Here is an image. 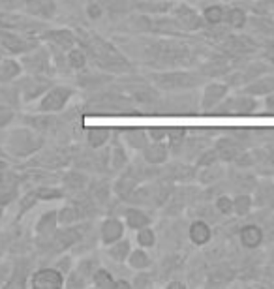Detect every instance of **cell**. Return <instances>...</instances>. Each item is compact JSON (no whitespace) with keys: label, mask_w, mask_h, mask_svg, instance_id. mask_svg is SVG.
Here are the masks:
<instances>
[{"label":"cell","mask_w":274,"mask_h":289,"mask_svg":"<svg viewBox=\"0 0 274 289\" xmlns=\"http://www.w3.org/2000/svg\"><path fill=\"white\" fill-rule=\"evenodd\" d=\"M154 83L163 90H180V88H194L199 83V75L184 74V72H171V74H160Z\"/></svg>","instance_id":"cell-2"},{"label":"cell","mask_w":274,"mask_h":289,"mask_svg":"<svg viewBox=\"0 0 274 289\" xmlns=\"http://www.w3.org/2000/svg\"><path fill=\"white\" fill-rule=\"evenodd\" d=\"M188 239L196 246H207L212 241V227L205 220H194L188 227Z\"/></svg>","instance_id":"cell-10"},{"label":"cell","mask_w":274,"mask_h":289,"mask_svg":"<svg viewBox=\"0 0 274 289\" xmlns=\"http://www.w3.org/2000/svg\"><path fill=\"white\" fill-rule=\"evenodd\" d=\"M203 21L207 23V25H212V27H218V25H222L224 23V19H226V8L224 6H220V4H210V6H205L203 8Z\"/></svg>","instance_id":"cell-23"},{"label":"cell","mask_w":274,"mask_h":289,"mask_svg":"<svg viewBox=\"0 0 274 289\" xmlns=\"http://www.w3.org/2000/svg\"><path fill=\"white\" fill-rule=\"evenodd\" d=\"M113 288H126V289H130L132 288V282H128V280H115V286Z\"/></svg>","instance_id":"cell-49"},{"label":"cell","mask_w":274,"mask_h":289,"mask_svg":"<svg viewBox=\"0 0 274 289\" xmlns=\"http://www.w3.org/2000/svg\"><path fill=\"white\" fill-rule=\"evenodd\" d=\"M248 96H267L274 92V77H257L244 90Z\"/></svg>","instance_id":"cell-20"},{"label":"cell","mask_w":274,"mask_h":289,"mask_svg":"<svg viewBox=\"0 0 274 289\" xmlns=\"http://www.w3.org/2000/svg\"><path fill=\"white\" fill-rule=\"evenodd\" d=\"M135 243L139 244L141 248L145 250H149V248H154L156 246V231L152 229L151 225H145L141 229H137L135 231Z\"/></svg>","instance_id":"cell-29"},{"label":"cell","mask_w":274,"mask_h":289,"mask_svg":"<svg viewBox=\"0 0 274 289\" xmlns=\"http://www.w3.org/2000/svg\"><path fill=\"white\" fill-rule=\"evenodd\" d=\"M229 92V84L227 83H208L203 92H201V100H199V109L201 113H210L218 107V103L222 102Z\"/></svg>","instance_id":"cell-3"},{"label":"cell","mask_w":274,"mask_h":289,"mask_svg":"<svg viewBox=\"0 0 274 289\" xmlns=\"http://www.w3.org/2000/svg\"><path fill=\"white\" fill-rule=\"evenodd\" d=\"M19 72H21V68L17 62L6 60V62L0 64V81H10V79H13Z\"/></svg>","instance_id":"cell-36"},{"label":"cell","mask_w":274,"mask_h":289,"mask_svg":"<svg viewBox=\"0 0 274 289\" xmlns=\"http://www.w3.org/2000/svg\"><path fill=\"white\" fill-rule=\"evenodd\" d=\"M173 19L177 21L180 30H186V32H196L199 28H203V23H205L197 11L186 4H180L173 9Z\"/></svg>","instance_id":"cell-5"},{"label":"cell","mask_w":274,"mask_h":289,"mask_svg":"<svg viewBox=\"0 0 274 289\" xmlns=\"http://www.w3.org/2000/svg\"><path fill=\"white\" fill-rule=\"evenodd\" d=\"M29 11L41 17H51L55 13V2L53 0H29Z\"/></svg>","instance_id":"cell-27"},{"label":"cell","mask_w":274,"mask_h":289,"mask_svg":"<svg viewBox=\"0 0 274 289\" xmlns=\"http://www.w3.org/2000/svg\"><path fill=\"white\" fill-rule=\"evenodd\" d=\"M79 239H81V233L77 231L76 227L68 225V229H64V231H60L57 235V244H60V248H68V246L76 244Z\"/></svg>","instance_id":"cell-33"},{"label":"cell","mask_w":274,"mask_h":289,"mask_svg":"<svg viewBox=\"0 0 274 289\" xmlns=\"http://www.w3.org/2000/svg\"><path fill=\"white\" fill-rule=\"evenodd\" d=\"M0 41L8 51H13V53H23V51L29 49L27 41H23L21 38H17L15 34H10V32H0Z\"/></svg>","instance_id":"cell-28"},{"label":"cell","mask_w":274,"mask_h":289,"mask_svg":"<svg viewBox=\"0 0 274 289\" xmlns=\"http://www.w3.org/2000/svg\"><path fill=\"white\" fill-rule=\"evenodd\" d=\"M124 233H126V224H124V220L117 218V216L105 218L100 225V241L104 246H109V244L120 241Z\"/></svg>","instance_id":"cell-7"},{"label":"cell","mask_w":274,"mask_h":289,"mask_svg":"<svg viewBox=\"0 0 274 289\" xmlns=\"http://www.w3.org/2000/svg\"><path fill=\"white\" fill-rule=\"evenodd\" d=\"M214 206H216L218 214L231 216L233 214V197L227 196V194H222V196L216 197V203H214Z\"/></svg>","instance_id":"cell-35"},{"label":"cell","mask_w":274,"mask_h":289,"mask_svg":"<svg viewBox=\"0 0 274 289\" xmlns=\"http://www.w3.org/2000/svg\"><path fill=\"white\" fill-rule=\"evenodd\" d=\"M126 263L132 267L133 271H147V269L152 265V259H151V255H149V252L139 246V248H135V250L130 252Z\"/></svg>","instance_id":"cell-19"},{"label":"cell","mask_w":274,"mask_h":289,"mask_svg":"<svg viewBox=\"0 0 274 289\" xmlns=\"http://www.w3.org/2000/svg\"><path fill=\"white\" fill-rule=\"evenodd\" d=\"M224 21L227 23V27H229V28L240 30V28H244L246 23H248V13H246L242 8L233 6V8H227L226 9V19H224Z\"/></svg>","instance_id":"cell-22"},{"label":"cell","mask_w":274,"mask_h":289,"mask_svg":"<svg viewBox=\"0 0 274 289\" xmlns=\"http://www.w3.org/2000/svg\"><path fill=\"white\" fill-rule=\"evenodd\" d=\"M74 90L70 86H53L49 88L47 94L43 96V100L39 103V109L43 113H57L64 109V105L70 102Z\"/></svg>","instance_id":"cell-4"},{"label":"cell","mask_w":274,"mask_h":289,"mask_svg":"<svg viewBox=\"0 0 274 289\" xmlns=\"http://www.w3.org/2000/svg\"><path fill=\"white\" fill-rule=\"evenodd\" d=\"M139 274H135V278H133V282H132V288H135V289H141V288H151L152 286V280L149 278L151 274L147 271H137Z\"/></svg>","instance_id":"cell-39"},{"label":"cell","mask_w":274,"mask_h":289,"mask_svg":"<svg viewBox=\"0 0 274 289\" xmlns=\"http://www.w3.org/2000/svg\"><path fill=\"white\" fill-rule=\"evenodd\" d=\"M165 141H167L169 152L179 154L180 150L186 147V141H188V131H186V128H180V126L167 128V139Z\"/></svg>","instance_id":"cell-14"},{"label":"cell","mask_w":274,"mask_h":289,"mask_svg":"<svg viewBox=\"0 0 274 289\" xmlns=\"http://www.w3.org/2000/svg\"><path fill=\"white\" fill-rule=\"evenodd\" d=\"M222 177H224V167L218 162L216 164H210V165H205V167H199L197 180L201 184H214Z\"/></svg>","instance_id":"cell-21"},{"label":"cell","mask_w":274,"mask_h":289,"mask_svg":"<svg viewBox=\"0 0 274 289\" xmlns=\"http://www.w3.org/2000/svg\"><path fill=\"white\" fill-rule=\"evenodd\" d=\"M96 269H98V263H94L92 259H83L81 265H79V272H81L85 278H90Z\"/></svg>","instance_id":"cell-41"},{"label":"cell","mask_w":274,"mask_h":289,"mask_svg":"<svg viewBox=\"0 0 274 289\" xmlns=\"http://www.w3.org/2000/svg\"><path fill=\"white\" fill-rule=\"evenodd\" d=\"M151 222H152L151 216L147 214L143 208H139V206H128L124 210V224L132 231H137V229H141L145 225H151Z\"/></svg>","instance_id":"cell-11"},{"label":"cell","mask_w":274,"mask_h":289,"mask_svg":"<svg viewBox=\"0 0 274 289\" xmlns=\"http://www.w3.org/2000/svg\"><path fill=\"white\" fill-rule=\"evenodd\" d=\"M238 241L246 250H255L259 248L265 241V231L261 225L257 224H246L238 231Z\"/></svg>","instance_id":"cell-9"},{"label":"cell","mask_w":274,"mask_h":289,"mask_svg":"<svg viewBox=\"0 0 274 289\" xmlns=\"http://www.w3.org/2000/svg\"><path fill=\"white\" fill-rule=\"evenodd\" d=\"M111 135H113L111 128L96 126V128H88V131H86V141H88V145L92 149H102V147H105L109 143Z\"/></svg>","instance_id":"cell-15"},{"label":"cell","mask_w":274,"mask_h":289,"mask_svg":"<svg viewBox=\"0 0 274 289\" xmlns=\"http://www.w3.org/2000/svg\"><path fill=\"white\" fill-rule=\"evenodd\" d=\"M124 143L128 147H132L133 150H143V147L149 143V133L145 128H126L122 131Z\"/></svg>","instance_id":"cell-13"},{"label":"cell","mask_w":274,"mask_h":289,"mask_svg":"<svg viewBox=\"0 0 274 289\" xmlns=\"http://www.w3.org/2000/svg\"><path fill=\"white\" fill-rule=\"evenodd\" d=\"M86 13H88V17L90 19H100L104 15V8H102V4H98V2H90V4L86 6Z\"/></svg>","instance_id":"cell-43"},{"label":"cell","mask_w":274,"mask_h":289,"mask_svg":"<svg viewBox=\"0 0 274 289\" xmlns=\"http://www.w3.org/2000/svg\"><path fill=\"white\" fill-rule=\"evenodd\" d=\"M257 100L254 96H235V98H224L214 109L216 115H250L257 109Z\"/></svg>","instance_id":"cell-1"},{"label":"cell","mask_w":274,"mask_h":289,"mask_svg":"<svg viewBox=\"0 0 274 289\" xmlns=\"http://www.w3.org/2000/svg\"><path fill=\"white\" fill-rule=\"evenodd\" d=\"M81 220V214L77 210V206L74 205H68L64 208H60L57 212V222L60 225H74Z\"/></svg>","instance_id":"cell-31"},{"label":"cell","mask_w":274,"mask_h":289,"mask_svg":"<svg viewBox=\"0 0 274 289\" xmlns=\"http://www.w3.org/2000/svg\"><path fill=\"white\" fill-rule=\"evenodd\" d=\"M265 111L269 113V115H274V92L267 94V98H265Z\"/></svg>","instance_id":"cell-45"},{"label":"cell","mask_w":274,"mask_h":289,"mask_svg":"<svg viewBox=\"0 0 274 289\" xmlns=\"http://www.w3.org/2000/svg\"><path fill=\"white\" fill-rule=\"evenodd\" d=\"M11 117H13V113H11L8 107H0V126L8 124V122L11 121Z\"/></svg>","instance_id":"cell-44"},{"label":"cell","mask_w":274,"mask_h":289,"mask_svg":"<svg viewBox=\"0 0 274 289\" xmlns=\"http://www.w3.org/2000/svg\"><path fill=\"white\" fill-rule=\"evenodd\" d=\"M51 34V40L57 43L60 49H64V51H70L72 47H76V36H74V32H70V30H55V32H49Z\"/></svg>","instance_id":"cell-30"},{"label":"cell","mask_w":274,"mask_h":289,"mask_svg":"<svg viewBox=\"0 0 274 289\" xmlns=\"http://www.w3.org/2000/svg\"><path fill=\"white\" fill-rule=\"evenodd\" d=\"M128 164V156H126V150L122 145H115L109 150V167L113 171H122Z\"/></svg>","instance_id":"cell-26"},{"label":"cell","mask_w":274,"mask_h":289,"mask_svg":"<svg viewBox=\"0 0 274 289\" xmlns=\"http://www.w3.org/2000/svg\"><path fill=\"white\" fill-rule=\"evenodd\" d=\"M254 208V197L250 194H236L233 197V214L235 216H248Z\"/></svg>","instance_id":"cell-24"},{"label":"cell","mask_w":274,"mask_h":289,"mask_svg":"<svg viewBox=\"0 0 274 289\" xmlns=\"http://www.w3.org/2000/svg\"><path fill=\"white\" fill-rule=\"evenodd\" d=\"M11 197H13V190H6V188H0V203H8Z\"/></svg>","instance_id":"cell-47"},{"label":"cell","mask_w":274,"mask_h":289,"mask_svg":"<svg viewBox=\"0 0 274 289\" xmlns=\"http://www.w3.org/2000/svg\"><path fill=\"white\" fill-rule=\"evenodd\" d=\"M141 152L143 160L151 165H163L169 160V147L165 141H149Z\"/></svg>","instance_id":"cell-8"},{"label":"cell","mask_w":274,"mask_h":289,"mask_svg":"<svg viewBox=\"0 0 274 289\" xmlns=\"http://www.w3.org/2000/svg\"><path fill=\"white\" fill-rule=\"evenodd\" d=\"M147 133H149V139L151 141H165L167 139V128H161V126L147 128Z\"/></svg>","instance_id":"cell-40"},{"label":"cell","mask_w":274,"mask_h":289,"mask_svg":"<svg viewBox=\"0 0 274 289\" xmlns=\"http://www.w3.org/2000/svg\"><path fill=\"white\" fill-rule=\"evenodd\" d=\"M90 284L100 289H109L115 286V276L111 271H107L105 267H98L92 276H90Z\"/></svg>","instance_id":"cell-25"},{"label":"cell","mask_w":274,"mask_h":289,"mask_svg":"<svg viewBox=\"0 0 274 289\" xmlns=\"http://www.w3.org/2000/svg\"><path fill=\"white\" fill-rule=\"evenodd\" d=\"M4 171H6V164L0 162V178H2V175H4Z\"/></svg>","instance_id":"cell-50"},{"label":"cell","mask_w":274,"mask_h":289,"mask_svg":"<svg viewBox=\"0 0 274 289\" xmlns=\"http://www.w3.org/2000/svg\"><path fill=\"white\" fill-rule=\"evenodd\" d=\"M39 145H41V141L27 131H17L15 135H11V149H15L19 154L32 152V150L39 149Z\"/></svg>","instance_id":"cell-12"},{"label":"cell","mask_w":274,"mask_h":289,"mask_svg":"<svg viewBox=\"0 0 274 289\" xmlns=\"http://www.w3.org/2000/svg\"><path fill=\"white\" fill-rule=\"evenodd\" d=\"M64 182H66L68 188H74V190H81V188H85V184L88 182V178H86V175L79 173V171H72V173H68V175H66Z\"/></svg>","instance_id":"cell-37"},{"label":"cell","mask_w":274,"mask_h":289,"mask_svg":"<svg viewBox=\"0 0 274 289\" xmlns=\"http://www.w3.org/2000/svg\"><path fill=\"white\" fill-rule=\"evenodd\" d=\"M68 62L74 70H83L86 66V53L79 47H72L68 51Z\"/></svg>","instance_id":"cell-34"},{"label":"cell","mask_w":274,"mask_h":289,"mask_svg":"<svg viewBox=\"0 0 274 289\" xmlns=\"http://www.w3.org/2000/svg\"><path fill=\"white\" fill-rule=\"evenodd\" d=\"M130 252H132V243H130L128 239H124V237L120 241H117V243L107 246V255H109L115 263H124L128 259Z\"/></svg>","instance_id":"cell-17"},{"label":"cell","mask_w":274,"mask_h":289,"mask_svg":"<svg viewBox=\"0 0 274 289\" xmlns=\"http://www.w3.org/2000/svg\"><path fill=\"white\" fill-rule=\"evenodd\" d=\"M66 284L64 274L58 269H39L32 274L30 286L34 289H58Z\"/></svg>","instance_id":"cell-6"},{"label":"cell","mask_w":274,"mask_h":289,"mask_svg":"<svg viewBox=\"0 0 274 289\" xmlns=\"http://www.w3.org/2000/svg\"><path fill=\"white\" fill-rule=\"evenodd\" d=\"M70 267H72V257H64V259L60 261V265H58L57 269H58V271H60V272H62L64 276H66L68 271H70Z\"/></svg>","instance_id":"cell-46"},{"label":"cell","mask_w":274,"mask_h":289,"mask_svg":"<svg viewBox=\"0 0 274 289\" xmlns=\"http://www.w3.org/2000/svg\"><path fill=\"white\" fill-rule=\"evenodd\" d=\"M167 288H175V289H186V284L184 282H179V280H171L167 282Z\"/></svg>","instance_id":"cell-48"},{"label":"cell","mask_w":274,"mask_h":289,"mask_svg":"<svg viewBox=\"0 0 274 289\" xmlns=\"http://www.w3.org/2000/svg\"><path fill=\"white\" fill-rule=\"evenodd\" d=\"M36 196L41 197V199H58V197H62V192L55 190V188H39Z\"/></svg>","instance_id":"cell-42"},{"label":"cell","mask_w":274,"mask_h":289,"mask_svg":"<svg viewBox=\"0 0 274 289\" xmlns=\"http://www.w3.org/2000/svg\"><path fill=\"white\" fill-rule=\"evenodd\" d=\"M214 149L222 160H236V156L240 154V145L233 137H222Z\"/></svg>","instance_id":"cell-18"},{"label":"cell","mask_w":274,"mask_h":289,"mask_svg":"<svg viewBox=\"0 0 274 289\" xmlns=\"http://www.w3.org/2000/svg\"><path fill=\"white\" fill-rule=\"evenodd\" d=\"M57 212H45V214L41 216V220L38 222V233L43 235V237H49V235L55 233V229H57Z\"/></svg>","instance_id":"cell-32"},{"label":"cell","mask_w":274,"mask_h":289,"mask_svg":"<svg viewBox=\"0 0 274 289\" xmlns=\"http://www.w3.org/2000/svg\"><path fill=\"white\" fill-rule=\"evenodd\" d=\"M113 190H115V194L120 197V199L128 201L130 196L137 190V178H133V175L126 173V175H122V177L115 182Z\"/></svg>","instance_id":"cell-16"},{"label":"cell","mask_w":274,"mask_h":289,"mask_svg":"<svg viewBox=\"0 0 274 289\" xmlns=\"http://www.w3.org/2000/svg\"><path fill=\"white\" fill-rule=\"evenodd\" d=\"M218 160H220V156H218L216 149L212 150H205L201 156H199L197 160V167H205V165H210V164H216Z\"/></svg>","instance_id":"cell-38"}]
</instances>
